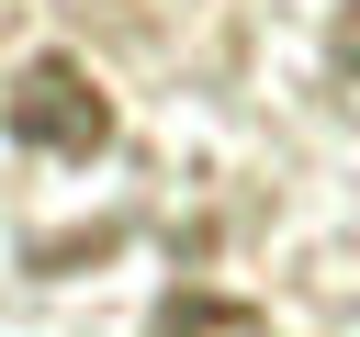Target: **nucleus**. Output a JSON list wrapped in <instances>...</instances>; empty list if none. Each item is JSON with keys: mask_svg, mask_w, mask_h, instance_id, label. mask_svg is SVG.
Masks as SVG:
<instances>
[{"mask_svg": "<svg viewBox=\"0 0 360 337\" xmlns=\"http://www.w3.org/2000/svg\"><path fill=\"white\" fill-rule=\"evenodd\" d=\"M11 135L45 146V157H101L112 146V101H101V79L79 56H34L11 79Z\"/></svg>", "mask_w": 360, "mask_h": 337, "instance_id": "f257e3e1", "label": "nucleus"}, {"mask_svg": "<svg viewBox=\"0 0 360 337\" xmlns=\"http://www.w3.org/2000/svg\"><path fill=\"white\" fill-rule=\"evenodd\" d=\"M158 326H169V337H270V315H248V303H225V292H169Z\"/></svg>", "mask_w": 360, "mask_h": 337, "instance_id": "f03ea898", "label": "nucleus"}, {"mask_svg": "<svg viewBox=\"0 0 360 337\" xmlns=\"http://www.w3.org/2000/svg\"><path fill=\"white\" fill-rule=\"evenodd\" d=\"M326 56H338V79H360V0L338 11V34H326Z\"/></svg>", "mask_w": 360, "mask_h": 337, "instance_id": "7ed1b4c3", "label": "nucleus"}]
</instances>
